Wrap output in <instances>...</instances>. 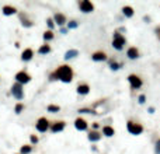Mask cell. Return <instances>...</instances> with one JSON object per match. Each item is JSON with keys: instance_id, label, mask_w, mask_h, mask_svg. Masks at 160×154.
I'll use <instances>...</instances> for the list:
<instances>
[{"instance_id": "4fadbf2b", "label": "cell", "mask_w": 160, "mask_h": 154, "mask_svg": "<svg viewBox=\"0 0 160 154\" xmlns=\"http://www.w3.org/2000/svg\"><path fill=\"white\" fill-rule=\"evenodd\" d=\"M32 55H34L32 49H25V51L23 52L21 59L24 60V62H28V60H31V59H32Z\"/></svg>"}, {"instance_id": "d6986e66", "label": "cell", "mask_w": 160, "mask_h": 154, "mask_svg": "<svg viewBox=\"0 0 160 154\" xmlns=\"http://www.w3.org/2000/svg\"><path fill=\"white\" fill-rule=\"evenodd\" d=\"M122 13H124V16L132 17L133 16V9L132 7H129V6H125V7L122 9Z\"/></svg>"}, {"instance_id": "ffe728a7", "label": "cell", "mask_w": 160, "mask_h": 154, "mask_svg": "<svg viewBox=\"0 0 160 154\" xmlns=\"http://www.w3.org/2000/svg\"><path fill=\"white\" fill-rule=\"evenodd\" d=\"M77 55H79V52L76 49H72V51H68V52L65 53V59H72V58H75V56H77Z\"/></svg>"}, {"instance_id": "52a82bcc", "label": "cell", "mask_w": 160, "mask_h": 154, "mask_svg": "<svg viewBox=\"0 0 160 154\" xmlns=\"http://www.w3.org/2000/svg\"><path fill=\"white\" fill-rule=\"evenodd\" d=\"M80 10L83 11V13H91V11L94 10V6H93V3L91 1H89V0H83V1H80Z\"/></svg>"}, {"instance_id": "8992f818", "label": "cell", "mask_w": 160, "mask_h": 154, "mask_svg": "<svg viewBox=\"0 0 160 154\" xmlns=\"http://www.w3.org/2000/svg\"><path fill=\"white\" fill-rule=\"evenodd\" d=\"M49 128V122L47 118H39L37 122V130L38 132H47Z\"/></svg>"}, {"instance_id": "cb8c5ba5", "label": "cell", "mask_w": 160, "mask_h": 154, "mask_svg": "<svg viewBox=\"0 0 160 154\" xmlns=\"http://www.w3.org/2000/svg\"><path fill=\"white\" fill-rule=\"evenodd\" d=\"M31 146H23L21 147V154H28V153H31Z\"/></svg>"}, {"instance_id": "5bb4252c", "label": "cell", "mask_w": 160, "mask_h": 154, "mask_svg": "<svg viewBox=\"0 0 160 154\" xmlns=\"http://www.w3.org/2000/svg\"><path fill=\"white\" fill-rule=\"evenodd\" d=\"M127 56L129 59H136L139 56V51L136 48H129L128 52H127Z\"/></svg>"}, {"instance_id": "277c9868", "label": "cell", "mask_w": 160, "mask_h": 154, "mask_svg": "<svg viewBox=\"0 0 160 154\" xmlns=\"http://www.w3.org/2000/svg\"><path fill=\"white\" fill-rule=\"evenodd\" d=\"M11 94L16 97L17 100H23L24 98V90H23V85L16 83V84L11 87Z\"/></svg>"}, {"instance_id": "ac0fdd59", "label": "cell", "mask_w": 160, "mask_h": 154, "mask_svg": "<svg viewBox=\"0 0 160 154\" xmlns=\"http://www.w3.org/2000/svg\"><path fill=\"white\" fill-rule=\"evenodd\" d=\"M114 129L111 128V126H104L103 128V134H105L107 137H111V136H114Z\"/></svg>"}, {"instance_id": "44dd1931", "label": "cell", "mask_w": 160, "mask_h": 154, "mask_svg": "<svg viewBox=\"0 0 160 154\" xmlns=\"http://www.w3.org/2000/svg\"><path fill=\"white\" fill-rule=\"evenodd\" d=\"M38 52L41 53V55H45V53H49V52H51V46H49V45H42L41 48L38 49Z\"/></svg>"}, {"instance_id": "484cf974", "label": "cell", "mask_w": 160, "mask_h": 154, "mask_svg": "<svg viewBox=\"0 0 160 154\" xmlns=\"http://www.w3.org/2000/svg\"><path fill=\"white\" fill-rule=\"evenodd\" d=\"M79 114H94V111L93 109H87V108H81V109H79Z\"/></svg>"}, {"instance_id": "7a4b0ae2", "label": "cell", "mask_w": 160, "mask_h": 154, "mask_svg": "<svg viewBox=\"0 0 160 154\" xmlns=\"http://www.w3.org/2000/svg\"><path fill=\"white\" fill-rule=\"evenodd\" d=\"M125 45V38L119 34V32H114V39H112V46L117 49V51H121Z\"/></svg>"}, {"instance_id": "2e32d148", "label": "cell", "mask_w": 160, "mask_h": 154, "mask_svg": "<svg viewBox=\"0 0 160 154\" xmlns=\"http://www.w3.org/2000/svg\"><path fill=\"white\" fill-rule=\"evenodd\" d=\"M100 139H101V134L98 132H96V130H93V132L89 133V140H90V142H98Z\"/></svg>"}, {"instance_id": "d4e9b609", "label": "cell", "mask_w": 160, "mask_h": 154, "mask_svg": "<svg viewBox=\"0 0 160 154\" xmlns=\"http://www.w3.org/2000/svg\"><path fill=\"white\" fill-rule=\"evenodd\" d=\"M59 109H60V108H59L58 105H49L48 106V111L52 112V114H55V112H59Z\"/></svg>"}, {"instance_id": "e0dca14e", "label": "cell", "mask_w": 160, "mask_h": 154, "mask_svg": "<svg viewBox=\"0 0 160 154\" xmlns=\"http://www.w3.org/2000/svg\"><path fill=\"white\" fill-rule=\"evenodd\" d=\"M16 13V9L14 7H11V6H4L3 7V14L4 16H11V14H14Z\"/></svg>"}, {"instance_id": "6da1fadb", "label": "cell", "mask_w": 160, "mask_h": 154, "mask_svg": "<svg viewBox=\"0 0 160 154\" xmlns=\"http://www.w3.org/2000/svg\"><path fill=\"white\" fill-rule=\"evenodd\" d=\"M55 76L60 81H63V83H70L72 77H73V72H72V69H70L69 66L63 64V66H59L58 67V70L55 72Z\"/></svg>"}, {"instance_id": "30bf717a", "label": "cell", "mask_w": 160, "mask_h": 154, "mask_svg": "<svg viewBox=\"0 0 160 154\" xmlns=\"http://www.w3.org/2000/svg\"><path fill=\"white\" fill-rule=\"evenodd\" d=\"M91 59H93L94 62H103V60L107 59V55L104 52H96V53L91 55Z\"/></svg>"}, {"instance_id": "3957f363", "label": "cell", "mask_w": 160, "mask_h": 154, "mask_svg": "<svg viewBox=\"0 0 160 154\" xmlns=\"http://www.w3.org/2000/svg\"><path fill=\"white\" fill-rule=\"evenodd\" d=\"M127 128H128V132L132 133V134H140V133L143 132V126H142V125L135 123V122H131V121L128 122Z\"/></svg>"}, {"instance_id": "603a6c76", "label": "cell", "mask_w": 160, "mask_h": 154, "mask_svg": "<svg viewBox=\"0 0 160 154\" xmlns=\"http://www.w3.org/2000/svg\"><path fill=\"white\" fill-rule=\"evenodd\" d=\"M44 39H45V41H51V39H53V32L47 31L45 34H44Z\"/></svg>"}, {"instance_id": "7402d4cb", "label": "cell", "mask_w": 160, "mask_h": 154, "mask_svg": "<svg viewBox=\"0 0 160 154\" xmlns=\"http://www.w3.org/2000/svg\"><path fill=\"white\" fill-rule=\"evenodd\" d=\"M110 67H111L112 70H118L119 67H122V63H117V62L111 60V62H110Z\"/></svg>"}, {"instance_id": "7c38bea8", "label": "cell", "mask_w": 160, "mask_h": 154, "mask_svg": "<svg viewBox=\"0 0 160 154\" xmlns=\"http://www.w3.org/2000/svg\"><path fill=\"white\" fill-rule=\"evenodd\" d=\"M63 129H65V122H56L52 125L51 130H52L53 133H56V132H62Z\"/></svg>"}, {"instance_id": "4dcf8cb0", "label": "cell", "mask_w": 160, "mask_h": 154, "mask_svg": "<svg viewBox=\"0 0 160 154\" xmlns=\"http://www.w3.org/2000/svg\"><path fill=\"white\" fill-rule=\"evenodd\" d=\"M138 100H139V104H143V102H145V100H146V97H145L143 94H142V95H139V98H138Z\"/></svg>"}, {"instance_id": "9a60e30c", "label": "cell", "mask_w": 160, "mask_h": 154, "mask_svg": "<svg viewBox=\"0 0 160 154\" xmlns=\"http://www.w3.org/2000/svg\"><path fill=\"white\" fill-rule=\"evenodd\" d=\"M89 91H90V87L87 84H80L77 87V93L81 94V95H86V94H89Z\"/></svg>"}, {"instance_id": "83f0119b", "label": "cell", "mask_w": 160, "mask_h": 154, "mask_svg": "<svg viewBox=\"0 0 160 154\" xmlns=\"http://www.w3.org/2000/svg\"><path fill=\"white\" fill-rule=\"evenodd\" d=\"M76 27H77V22L76 21H70V22H68V28H76Z\"/></svg>"}, {"instance_id": "5b68a950", "label": "cell", "mask_w": 160, "mask_h": 154, "mask_svg": "<svg viewBox=\"0 0 160 154\" xmlns=\"http://www.w3.org/2000/svg\"><path fill=\"white\" fill-rule=\"evenodd\" d=\"M129 83H131V87H132V90H138V88H140L142 87V80L139 79L138 76L135 74H131L128 77Z\"/></svg>"}, {"instance_id": "9c48e42d", "label": "cell", "mask_w": 160, "mask_h": 154, "mask_svg": "<svg viewBox=\"0 0 160 154\" xmlns=\"http://www.w3.org/2000/svg\"><path fill=\"white\" fill-rule=\"evenodd\" d=\"M75 126L77 130H86L87 129V122L84 119H81V118H77L75 121Z\"/></svg>"}, {"instance_id": "4316f807", "label": "cell", "mask_w": 160, "mask_h": 154, "mask_svg": "<svg viewBox=\"0 0 160 154\" xmlns=\"http://www.w3.org/2000/svg\"><path fill=\"white\" fill-rule=\"evenodd\" d=\"M23 109H24V105H23V104H17V105H16V112H17V114H20Z\"/></svg>"}, {"instance_id": "ba28073f", "label": "cell", "mask_w": 160, "mask_h": 154, "mask_svg": "<svg viewBox=\"0 0 160 154\" xmlns=\"http://www.w3.org/2000/svg\"><path fill=\"white\" fill-rule=\"evenodd\" d=\"M16 80L18 84H25V83H28L30 80H31V77L27 74L25 72H18L16 74Z\"/></svg>"}, {"instance_id": "1f68e13d", "label": "cell", "mask_w": 160, "mask_h": 154, "mask_svg": "<svg viewBox=\"0 0 160 154\" xmlns=\"http://www.w3.org/2000/svg\"><path fill=\"white\" fill-rule=\"evenodd\" d=\"M31 142L32 143H38V137L37 136H31Z\"/></svg>"}, {"instance_id": "8fae6325", "label": "cell", "mask_w": 160, "mask_h": 154, "mask_svg": "<svg viewBox=\"0 0 160 154\" xmlns=\"http://www.w3.org/2000/svg\"><path fill=\"white\" fill-rule=\"evenodd\" d=\"M53 20H55V22H56L58 25H63L65 22H66V17H65L63 14H60V13H56L55 17H53Z\"/></svg>"}, {"instance_id": "f546056e", "label": "cell", "mask_w": 160, "mask_h": 154, "mask_svg": "<svg viewBox=\"0 0 160 154\" xmlns=\"http://www.w3.org/2000/svg\"><path fill=\"white\" fill-rule=\"evenodd\" d=\"M47 22H48V27H49V28H53V25H55V24H53V20H52V18H48V20H47Z\"/></svg>"}, {"instance_id": "f1b7e54d", "label": "cell", "mask_w": 160, "mask_h": 154, "mask_svg": "<svg viewBox=\"0 0 160 154\" xmlns=\"http://www.w3.org/2000/svg\"><path fill=\"white\" fill-rule=\"evenodd\" d=\"M156 154H160V140L156 142Z\"/></svg>"}]
</instances>
